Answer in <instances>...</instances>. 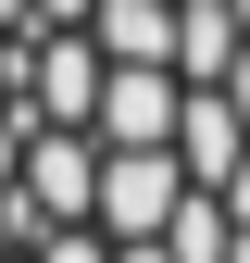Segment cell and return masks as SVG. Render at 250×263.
Instances as JSON below:
<instances>
[]
</instances>
